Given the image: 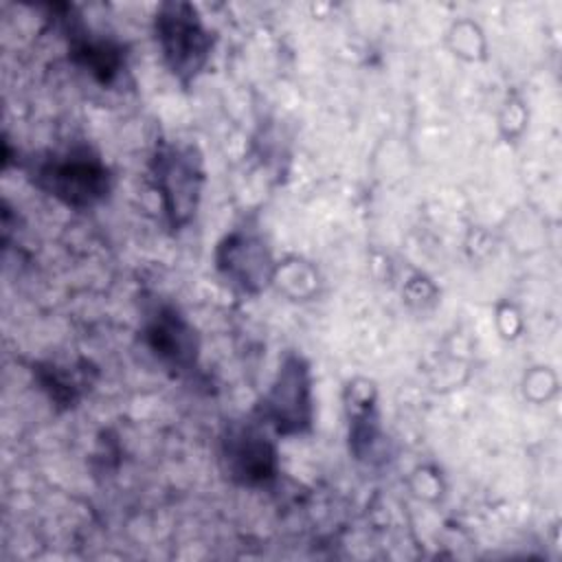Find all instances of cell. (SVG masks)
Listing matches in <instances>:
<instances>
[{
	"instance_id": "6da1fadb",
	"label": "cell",
	"mask_w": 562,
	"mask_h": 562,
	"mask_svg": "<svg viewBox=\"0 0 562 562\" xmlns=\"http://www.w3.org/2000/svg\"><path fill=\"white\" fill-rule=\"evenodd\" d=\"M156 37L169 70L189 83L211 55V33L189 2H165L156 11Z\"/></svg>"
},
{
	"instance_id": "7a4b0ae2",
	"label": "cell",
	"mask_w": 562,
	"mask_h": 562,
	"mask_svg": "<svg viewBox=\"0 0 562 562\" xmlns=\"http://www.w3.org/2000/svg\"><path fill=\"white\" fill-rule=\"evenodd\" d=\"M156 189L173 228L184 226L198 209L204 182L202 156L195 145H165L154 158Z\"/></svg>"
},
{
	"instance_id": "3957f363",
	"label": "cell",
	"mask_w": 562,
	"mask_h": 562,
	"mask_svg": "<svg viewBox=\"0 0 562 562\" xmlns=\"http://www.w3.org/2000/svg\"><path fill=\"white\" fill-rule=\"evenodd\" d=\"M37 184L68 206H92L110 191L108 167L83 149L53 156L37 167Z\"/></svg>"
},
{
	"instance_id": "277c9868",
	"label": "cell",
	"mask_w": 562,
	"mask_h": 562,
	"mask_svg": "<svg viewBox=\"0 0 562 562\" xmlns=\"http://www.w3.org/2000/svg\"><path fill=\"white\" fill-rule=\"evenodd\" d=\"M312 380L301 356H285L263 397V417L279 435H303L312 426Z\"/></svg>"
},
{
	"instance_id": "5b68a950",
	"label": "cell",
	"mask_w": 562,
	"mask_h": 562,
	"mask_svg": "<svg viewBox=\"0 0 562 562\" xmlns=\"http://www.w3.org/2000/svg\"><path fill=\"white\" fill-rule=\"evenodd\" d=\"M217 268L220 272L244 292L257 294L272 279V257L266 244L244 231L231 233L217 248Z\"/></svg>"
},
{
	"instance_id": "8992f818",
	"label": "cell",
	"mask_w": 562,
	"mask_h": 562,
	"mask_svg": "<svg viewBox=\"0 0 562 562\" xmlns=\"http://www.w3.org/2000/svg\"><path fill=\"white\" fill-rule=\"evenodd\" d=\"M228 474L241 485H263L277 474L274 446L255 428H237L224 439Z\"/></svg>"
},
{
	"instance_id": "52a82bcc",
	"label": "cell",
	"mask_w": 562,
	"mask_h": 562,
	"mask_svg": "<svg viewBox=\"0 0 562 562\" xmlns=\"http://www.w3.org/2000/svg\"><path fill=\"white\" fill-rule=\"evenodd\" d=\"M149 349L165 362L178 369H187L195 362L198 340L193 327L171 307L158 310L145 331Z\"/></svg>"
},
{
	"instance_id": "ba28073f",
	"label": "cell",
	"mask_w": 562,
	"mask_h": 562,
	"mask_svg": "<svg viewBox=\"0 0 562 562\" xmlns=\"http://www.w3.org/2000/svg\"><path fill=\"white\" fill-rule=\"evenodd\" d=\"M121 50L108 42L101 40H90V37H79L72 46V55L77 61L88 68L97 79L110 81L121 66Z\"/></svg>"
}]
</instances>
